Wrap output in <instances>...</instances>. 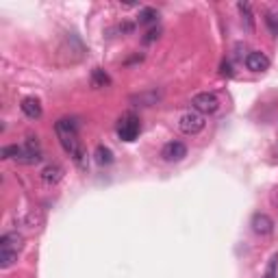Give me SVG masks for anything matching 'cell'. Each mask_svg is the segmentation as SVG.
<instances>
[{"label":"cell","mask_w":278,"mask_h":278,"mask_svg":"<svg viewBox=\"0 0 278 278\" xmlns=\"http://www.w3.org/2000/svg\"><path fill=\"white\" fill-rule=\"evenodd\" d=\"M237 9L241 11V20H243V24H246V29L254 31V15H252V11H250V4L248 2H239Z\"/></svg>","instance_id":"5bb4252c"},{"label":"cell","mask_w":278,"mask_h":278,"mask_svg":"<svg viewBox=\"0 0 278 278\" xmlns=\"http://www.w3.org/2000/svg\"><path fill=\"white\" fill-rule=\"evenodd\" d=\"M246 68L250 70V72H265V70L270 68V59L265 57L263 52L252 50L246 57Z\"/></svg>","instance_id":"8992f818"},{"label":"cell","mask_w":278,"mask_h":278,"mask_svg":"<svg viewBox=\"0 0 278 278\" xmlns=\"http://www.w3.org/2000/svg\"><path fill=\"white\" fill-rule=\"evenodd\" d=\"M15 261H18V252H13V250H0V268L2 270L15 265Z\"/></svg>","instance_id":"9a60e30c"},{"label":"cell","mask_w":278,"mask_h":278,"mask_svg":"<svg viewBox=\"0 0 278 278\" xmlns=\"http://www.w3.org/2000/svg\"><path fill=\"white\" fill-rule=\"evenodd\" d=\"M265 22H268V26H270V31L274 33V35H278V18L274 13H268L265 15Z\"/></svg>","instance_id":"d6986e66"},{"label":"cell","mask_w":278,"mask_h":278,"mask_svg":"<svg viewBox=\"0 0 278 278\" xmlns=\"http://www.w3.org/2000/svg\"><path fill=\"white\" fill-rule=\"evenodd\" d=\"M54 130H57V137L61 141L63 150L72 157L79 167H85V152L80 148L79 139V122L74 118H61L54 124Z\"/></svg>","instance_id":"6da1fadb"},{"label":"cell","mask_w":278,"mask_h":278,"mask_svg":"<svg viewBox=\"0 0 278 278\" xmlns=\"http://www.w3.org/2000/svg\"><path fill=\"white\" fill-rule=\"evenodd\" d=\"M161 157L165 161H183L185 157H187V146L181 144V141H170V144L163 146L161 150Z\"/></svg>","instance_id":"5b68a950"},{"label":"cell","mask_w":278,"mask_h":278,"mask_svg":"<svg viewBox=\"0 0 278 278\" xmlns=\"http://www.w3.org/2000/svg\"><path fill=\"white\" fill-rule=\"evenodd\" d=\"M139 130H141V124H139V118L135 116V113H124V116L119 118L118 135L122 141H135Z\"/></svg>","instance_id":"7a4b0ae2"},{"label":"cell","mask_w":278,"mask_h":278,"mask_svg":"<svg viewBox=\"0 0 278 278\" xmlns=\"http://www.w3.org/2000/svg\"><path fill=\"white\" fill-rule=\"evenodd\" d=\"M20 107H22V113H24L26 118H31V119H40L41 118V105H40L37 98H24Z\"/></svg>","instance_id":"30bf717a"},{"label":"cell","mask_w":278,"mask_h":278,"mask_svg":"<svg viewBox=\"0 0 278 278\" xmlns=\"http://www.w3.org/2000/svg\"><path fill=\"white\" fill-rule=\"evenodd\" d=\"M40 176H41V181L46 185H57L63 178V167L59 165V163H50V165L43 167Z\"/></svg>","instance_id":"ba28073f"},{"label":"cell","mask_w":278,"mask_h":278,"mask_svg":"<svg viewBox=\"0 0 278 278\" xmlns=\"http://www.w3.org/2000/svg\"><path fill=\"white\" fill-rule=\"evenodd\" d=\"M94 157H96L98 165H109V163H113V152H111V148H107V146H98Z\"/></svg>","instance_id":"4fadbf2b"},{"label":"cell","mask_w":278,"mask_h":278,"mask_svg":"<svg viewBox=\"0 0 278 278\" xmlns=\"http://www.w3.org/2000/svg\"><path fill=\"white\" fill-rule=\"evenodd\" d=\"M109 85H111L109 74L105 72V70L96 68L94 72H91V87H94V89H102V87H109Z\"/></svg>","instance_id":"7c38bea8"},{"label":"cell","mask_w":278,"mask_h":278,"mask_svg":"<svg viewBox=\"0 0 278 278\" xmlns=\"http://www.w3.org/2000/svg\"><path fill=\"white\" fill-rule=\"evenodd\" d=\"M276 272H278V254H274L270 259V265L265 270V278H276Z\"/></svg>","instance_id":"ac0fdd59"},{"label":"cell","mask_w":278,"mask_h":278,"mask_svg":"<svg viewBox=\"0 0 278 278\" xmlns=\"http://www.w3.org/2000/svg\"><path fill=\"white\" fill-rule=\"evenodd\" d=\"M22 235L18 233H4L2 237H0V250H13V252H20L22 250Z\"/></svg>","instance_id":"9c48e42d"},{"label":"cell","mask_w":278,"mask_h":278,"mask_svg":"<svg viewBox=\"0 0 278 278\" xmlns=\"http://www.w3.org/2000/svg\"><path fill=\"white\" fill-rule=\"evenodd\" d=\"M159 98L161 96L157 94V91H144V94L130 98V102H135L137 107H152V105H157V100H159Z\"/></svg>","instance_id":"8fae6325"},{"label":"cell","mask_w":278,"mask_h":278,"mask_svg":"<svg viewBox=\"0 0 278 278\" xmlns=\"http://www.w3.org/2000/svg\"><path fill=\"white\" fill-rule=\"evenodd\" d=\"M159 35H161V31H159V29H155V31H150L148 35L144 37V41H155V40H159Z\"/></svg>","instance_id":"44dd1931"},{"label":"cell","mask_w":278,"mask_h":278,"mask_svg":"<svg viewBox=\"0 0 278 278\" xmlns=\"http://www.w3.org/2000/svg\"><path fill=\"white\" fill-rule=\"evenodd\" d=\"M192 107H194L196 113H200V116H213L217 109H220V100H217L215 94L202 91V94H196L192 98Z\"/></svg>","instance_id":"3957f363"},{"label":"cell","mask_w":278,"mask_h":278,"mask_svg":"<svg viewBox=\"0 0 278 278\" xmlns=\"http://www.w3.org/2000/svg\"><path fill=\"white\" fill-rule=\"evenodd\" d=\"M252 231L257 233V235H270V233L274 231V220L265 213H257L252 217Z\"/></svg>","instance_id":"52a82bcc"},{"label":"cell","mask_w":278,"mask_h":278,"mask_svg":"<svg viewBox=\"0 0 278 278\" xmlns=\"http://www.w3.org/2000/svg\"><path fill=\"white\" fill-rule=\"evenodd\" d=\"M178 128H181L185 135H196L204 128V118L196 111H187L178 119Z\"/></svg>","instance_id":"277c9868"},{"label":"cell","mask_w":278,"mask_h":278,"mask_svg":"<svg viewBox=\"0 0 278 278\" xmlns=\"http://www.w3.org/2000/svg\"><path fill=\"white\" fill-rule=\"evenodd\" d=\"M0 155H2V159H18V155H20V146H4Z\"/></svg>","instance_id":"e0dca14e"},{"label":"cell","mask_w":278,"mask_h":278,"mask_svg":"<svg viewBox=\"0 0 278 278\" xmlns=\"http://www.w3.org/2000/svg\"><path fill=\"white\" fill-rule=\"evenodd\" d=\"M159 20V11L152 9V7H146L139 11V24H152V22Z\"/></svg>","instance_id":"2e32d148"},{"label":"cell","mask_w":278,"mask_h":278,"mask_svg":"<svg viewBox=\"0 0 278 278\" xmlns=\"http://www.w3.org/2000/svg\"><path fill=\"white\" fill-rule=\"evenodd\" d=\"M220 74H222V76H233L231 63H228V61H222V65H220Z\"/></svg>","instance_id":"ffe728a7"}]
</instances>
